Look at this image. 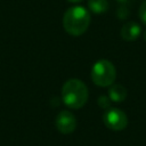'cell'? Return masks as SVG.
I'll use <instances>...</instances> for the list:
<instances>
[{"mask_svg":"<svg viewBox=\"0 0 146 146\" xmlns=\"http://www.w3.org/2000/svg\"><path fill=\"white\" fill-rule=\"evenodd\" d=\"M90 21V13L82 6H75L64 13L63 26L68 34L79 36L88 30Z\"/></svg>","mask_w":146,"mask_h":146,"instance_id":"6da1fadb","label":"cell"},{"mask_svg":"<svg viewBox=\"0 0 146 146\" xmlns=\"http://www.w3.org/2000/svg\"><path fill=\"white\" fill-rule=\"evenodd\" d=\"M88 96L87 86L79 79H70L62 87V99L70 108H81L87 103Z\"/></svg>","mask_w":146,"mask_h":146,"instance_id":"7a4b0ae2","label":"cell"},{"mask_svg":"<svg viewBox=\"0 0 146 146\" xmlns=\"http://www.w3.org/2000/svg\"><path fill=\"white\" fill-rule=\"evenodd\" d=\"M90 75L95 84L99 87H108L115 81L116 70L110 60L99 59L92 65Z\"/></svg>","mask_w":146,"mask_h":146,"instance_id":"3957f363","label":"cell"},{"mask_svg":"<svg viewBox=\"0 0 146 146\" xmlns=\"http://www.w3.org/2000/svg\"><path fill=\"white\" fill-rule=\"evenodd\" d=\"M104 124L114 131H121L128 125V117L125 113L119 108H108L103 115Z\"/></svg>","mask_w":146,"mask_h":146,"instance_id":"277c9868","label":"cell"},{"mask_svg":"<svg viewBox=\"0 0 146 146\" xmlns=\"http://www.w3.org/2000/svg\"><path fill=\"white\" fill-rule=\"evenodd\" d=\"M55 125L60 133H72L76 128V119L70 111H62L55 119Z\"/></svg>","mask_w":146,"mask_h":146,"instance_id":"5b68a950","label":"cell"},{"mask_svg":"<svg viewBox=\"0 0 146 146\" xmlns=\"http://www.w3.org/2000/svg\"><path fill=\"white\" fill-rule=\"evenodd\" d=\"M121 36L125 41H135L141 33L140 25L136 22H128L121 29Z\"/></svg>","mask_w":146,"mask_h":146,"instance_id":"8992f818","label":"cell"},{"mask_svg":"<svg viewBox=\"0 0 146 146\" xmlns=\"http://www.w3.org/2000/svg\"><path fill=\"white\" fill-rule=\"evenodd\" d=\"M108 97L115 103L123 102L127 98V89L122 84H111L108 89Z\"/></svg>","mask_w":146,"mask_h":146,"instance_id":"52a82bcc","label":"cell"},{"mask_svg":"<svg viewBox=\"0 0 146 146\" xmlns=\"http://www.w3.org/2000/svg\"><path fill=\"white\" fill-rule=\"evenodd\" d=\"M88 7H89V10L95 14H103L107 11L110 5L107 0H89Z\"/></svg>","mask_w":146,"mask_h":146,"instance_id":"ba28073f","label":"cell"},{"mask_svg":"<svg viewBox=\"0 0 146 146\" xmlns=\"http://www.w3.org/2000/svg\"><path fill=\"white\" fill-rule=\"evenodd\" d=\"M98 105H99L102 108L108 110V108H110V105H111V99H110V97L102 95V96L98 98Z\"/></svg>","mask_w":146,"mask_h":146,"instance_id":"9c48e42d","label":"cell"},{"mask_svg":"<svg viewBox=\"0 0 146 146\" xmlns=\"http://www.w3.org/2000/svg\"><path fill=\"white\" fill-rule=\"evenodd\" d=\"M138 14H139V17H140V19L143 21V23L146 24V1H144V2L141 3Z\"/></svg>","mask_w":146,"mask_h":146,"instance_id":"30bf717a","label":"cell"},{"mask_svg":"<svg viewBox=\"0 0 146 146\" xmlns=\"http://www.w3.org/2000/svg\"><path fill=\"white\" fill-rule=\"evenodd\" d=\"M129 15V11H128V8L125 6H121L119 9H117V17L120 19H124L127 16Z\"/></svg>","mask_w":146,"mask_h":146,"instance_id":"8fae6325","label":"cell"},{"mask_svg":"<svg viewBox=\"0 0 146 146\" xmlns=\"http://www.w3.org/2000/svg\"><path fill=\"white\" fill-rule=\"evenodd\" d=\"M67 1H70V2H80L82 0H67Z\"/></svg>","mask_w":146,"mask_h":146,"instance_id":"7c38bea8","label":"cell"},{"mask_svg":"<svg viewBox=\"0 0 146 146\" xmlns=\"http://www.w3.org/2000/svg\"><path fill=\"white\" fill-rule=\"evenodd\" d=\"M144 39L146 40V30H145V32H144Z\"/></svg>","mask_w":146,"mask_h":146,"instance_id":"4fadbf2b","label":"cell"},{"mask_svg":"<svg viewBox=\"0 0 146 146\" xmlns=\"http://www.w3.org/2000/svg\"><path fill=\"white\" fill-rule=\"evenodd\" d=\"M117 1H119V2H125L127 0H117Z\"/></svg>","mask_w":146,"mask_h":146,"instance_id":"5bb4252c","label":"cell"}]
</instances>
